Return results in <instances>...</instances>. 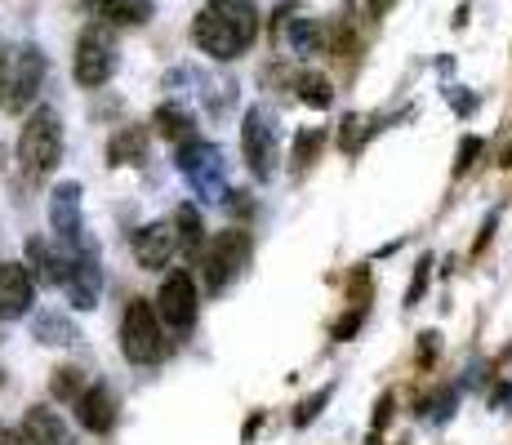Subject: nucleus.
Segmentation results:
<instances>
[{
	"instance_id": "1",
	"label": "nucleus",
	"mask_w": 512,
	"mask_h": 445,
	"mask_svg": "<svg viewBox=\"0 0 512 445\" xmlns=\"http://www.w3.org/2000/svg\"><path fill=\"white\" fill-rule=\"evenodd\" d=\"M259 36V9L250 0H210L192 18V41L214 63H232Z\"/></svg>"
},
{
	"instance_id": "2",
	"label": "nucleus",
	"mask_w": 512,
	"mask_h": 445,
	"mask_svg": "<svg viewBox=\"0 0 512 445\" xmlns=\"http://www.w3.org/2000/svg\"><path fill=\"white\" fill-rule=\"evenodd\" d=\"M58 161H63V121L54 107H36L18 134V165L27 178H45L58 170Z\"/></svg>"
},
{
	"instance_id": "3",
	"label": "nucleus",
	"mask_w": 512,
	"mask_h": 445,
	"mask_svg": "<svg viewBox=\"0 0 512 445\" xmlns=\"http://www.w3.org/2000/svg\"><path fill=\"white\" fill-rule=\"evenodd\" d=\"M121 352L134 365H156L165 356V334L161 316L147 299H130V308L121 316Z\"/></svg>"
},
{
	"instance_id": "4",
	"label": "nucleus",
	"mask_w": 512,
	"mask_h": 445,
	"mask_svg": "<svg viewBox=\"0 0 512 445\" xmlns=\"http://www.w3.org/2000/svg\"><path fill=\"white\" fill-rule=\"evenodd\" d=\"M45 54L36 45H18L9 49L5 58V76H0V107L5 112H23L27 103L36 98V89L45 81Z\"/></svg>"
},
{
	"instance_id": "5",
	"label": "nucleus",
	"mask_w": 512,
	"mask_h": 445,
	"mask_svg": "<svg viewBox=\"0 0 512 445\" xmlns=\"http://www.w3.org/2000/svg\"><path fill=\"white\" fill-rule=\"evenodd\" d=\"M63 294L72 299L76 312H90L103 294V272H98V250L90 241L63 245V276H58Z\"/></svg>"
},
{
	"instance_id": "6",
	"label": "nucleus",
	"mask_w": 512,
	"mask_h": 445,
	"mask_svg": "<svg viewBox=\"0 0 512 445\" xmlns=\"http://www.w3.org/2000/svg\"><path fill=\"white\" fill-rule=\"evenodd\" d=\"M179 174L187 178L201 201H228V183H223V152L214 143L201 138H187L179 143Z\"/></svg>"
},
{
	"instance_id": "7",
	"label": "nucleus",
	"mask_w": 512,
	"mask_h": 445,
	"mask_svg": "<svg viewBox=\"0 0 512 445\" xmlns=\"http://www.w3.org/2000/svg\"><path fill=\"white\" fill-rule=\"evenodd\" d=\"M250 263V236L241 227L232 232H219L210 245H205V259H201V281L210 294H223L228 285L241 276V267Z\"/></svg>"
},
{
	"instance_id": "8",
	"label": "nucleus",
	"mask_w": 512,
	"mask_h": 445,
	"mask_svg": "<svg viewBox=\"0 0 512 445\" xmlns=\"http://www.w3.org/2000/svg\"><path fill=\"white\" fill-rule=\"evenodd\" d=\"M116 36H112V27L107 23H90L81 32V41H76V63H72V72H76V81H81L85 89H98V85H107L112 81V72H116Z\"/></svg>"
},
{
	"instance_id": "9",
	"label": "nucleus",
	"mask_w": 512,
	"mask_h": 445,
	"mask_svg": "<svg viewBox=\"0 0 512 445\" xmlns=\"http://www.w3.org/2000/svg\"><path fill=\"white\" fill-rule=\"evenodd\" d=\"M241 152H245V161H250L254 178H272V170H277V116L263 103H254L250 112H245Z\"/></svg>"
},
{
	"instance_id": "10",
	"label": "nucleus",
	"mask_w": 512,
	"mask_h": 445,
	"mask_svg": "<svg viewBox=\"0 0 512 445\" xmlns=\"http://www.w3.org/2000/svg\"><path fill=\"white\" fill-rule=\"evenodd\" d=\"M156 316H161L170 330H192V321H196V281L187 272H170L161 281Z\"/></svg>"
},
{
	"instance_id": "11",
	"label": "nucleus",
	"mask_w": 512,
	"mask_h": 445,
	"mask_svg": "<svg viewBox=\"0 0 512 445\" xmlns=\"http://www.w3.org/2000/svg\"><path fill=\"white\" fill-rule=\"evenodd\" d=\"M36 303V276L27 263H0V321H23Z\"/></svg>"
},
{
	"instance_id": "12",
	"label": "nucleus",
	"mask_w": 512,
	"mask_h": 445,
	"mask_svg": "<svg viewBox=\"0 0 512 445\" xmlns=\"http://www.w3.org/2000/svg\"><path fill=\"white\" fill-rule=\"evenodd\" d=\"M49 227H54L58 245L85 241V219H81V183H58L49 196Z\"/></svg>"
},
{
	"instance_id": "13",
	"label": "nucleus",
	"mask_w": 512,
	"mask_h": 445,
	"mask_svg": "<svg viewBox=\"0 0 512 445\" xmlns=\"http://www.w3.org/2000/svg\"><path fill=\"white\" fill-rule=\"evenodd\" d=\"M174 250H179L174 223H147L134 232V259H139V267H147V272H161Z\"/></svg>"
},
{
	"instance_id": "14",
	"label": "nucleus",
	"mask_w": 512,
	"mask_h": 445,
	"mask_svg": "<svg viewBox=\"0 0 512 445\" xmlns=\"http://www.w3.org/2000/svg\"><path fill=\"white\" fill-rule=\"evenodd\" d=\"M72 405H76V423H81L85 432H94V437H103V432L116 428V397L103 388V383L85 388Z\"/></svg>"
},
{
	"instance_id": "15",
	"label": "nucleus",
	"mask_w": 512,
	"mask_h": 445,
	"mask_svg": "<svg viewBox=\"0 0 512 445\" xmlns=\"http://www.w3.org/2000/svg\"><path fill=\"white\" fill-rule=\"evenodd\" d=\"M18 437H23V445H76L72 428H67L54 410H45V405H32V410L23 414Z\"/></svg>"
},
{
	"instance_id": "16",
	"label": "nucleus",
	"mask_w": 512,
	"mask_h": 445,
	"mask_svg": "<svg viewBox=\"0 0 512 445\" xmlns=\"http://www.w3.org/2000/svg\"><path fill=\"white\" fill-rule=\"evenodd\" d=\"M107 27H143L156 14V0H81Z\"/></svg>"
},
{
	"instance_id": "17",
	"label": "nucleus",
	"mask_w": 512,
	"mask_h": 445,
	"mask_svg": "<svg viewBox=\"0 0 512 445\" xmlns=\"http://www.w3.org/2000/svg\"><path fill=\"white\" fill-rule=\"evenodd\" d=\"M107 161L112 165H143L147 161V130L143 125H125L107 143Z\"/></svg>"
},
{
	"instance_id": "18",
	"label": "nucleus",
	"mask_w": 512,
	"mask_h": 445,
	"mask_svg": "<svg viewBox=\"0 0 512 445\" xmlns=\"http://www.w3.org/2000/svg\"><path fill=\"white\" fill-rule=\"evenodd\" d=\"M27 259H32V267H36V281L41 285H58V276H63V245H49V241H41V236H32L27 241Z\"/></svg>"
},
{
	"instance_id": "19",
	"label": "nucleus",
	"mask_w": 512,
	"mask_h": 445,
	"mask_svg": "<svg viewBox=\"0 0 512 445\" xmlns=\"http://www.w3.org/2000/svg\"><path fill=\"white\" fill-rule=\"evenodd\" d=\"M156 130H161V138H170V143H187V138H196V121L187 107L165 103V107H156Z\"/></svg>"
},
{
	"instance_id": "20",
	"label": "nucleus",
	"mask_w": 512,
	"mask_h": 445,
	"mask_svg": "<svg viewBox=\"0 0 512 445\" xmlns=\"http://www.w3.org/2000/svg\"><path fill=\"white\" fill-rule=\"evenodd\" d=\"M174 236H179V245L187 254H201L205 223H201V210H196V205H179V214H174Z\"/></svg>"
},
{
	"instance_id": "21",
	"label": "nucleus",
	"mask_w": 512,
	"mask_h": 445,
	"mask_svg": "<svg viewBox=\"0 0 512 445\" xmlns=\"http://www.w3.org/2000/svg\"><path fill=\"white\" fill-rule=\"evenodd\" d=\"M299 98L308 107H317V112H326V107L334 103V85H330V76H321V72H303L299 76Z\"/></svg>"
},
{
	"instance_id": "22",
	"label": "nucleus",
	"mask_w": 512,
	"mask_h": 445,
	"mask_svg": "<svg viewBox=\"0 0 512 445\" xmlns=\"http://www.w3.org/2000/svg\"><path fill=\"white\" fill-rule=\"evenodd\" d=\"M290 45H294V54H321V27L312 23V18H294L290 23Z\"/></svg>"
},
{
	"instance_id": "23",
	"label": "nucleus",
	"mask_w": 512,
	"mask_h": 445,
	"mask_svg": "<svg viewBox=\"0 0 512 445\" xmlns=\"http://www.w3.org/2000/svg\"><path fill=\"white\" fill-rule=\"evenodd\" d=\"M36 339H41V343H76V330H72V321H67V316L45 312L41 321H36Z\"/></svg>"
},
{
	"instance_id": "24",
	"label": "nucleus",
	"mask_w": 512,
	"mask_h": 445,
	"mask_svg": "<svg viewBox=\"0 0 512 445\" xmlns=\"http://www.w3.org/2000/svg\"><path fill=\"white\" fill-rule=\"evenodd\" d=\"M49 392H54L58 401H76L85 392V374L76 370V365H63V370H54V379H49Z\"/></svg>"
},
{
	"instance_id": "25",
	"label": "nucleus",
	"mask_w": 512,
	"mask_h": 445,
	"mask_svg": "<svg viewBox=\"0 0 512 445\" xmlns=\"http://www.w3.org/2000/svg\"><path fill=\"white\" fill-rule=\"evenodd\" d=\"M374 130V125L366 121V116H348V125H343V134H339V143H343V152H357L361 143H366V134Z\"/></svg>"
},
{
	"instance_id": "26",
	"label": "nucleus",
	"mask_w": 512,
	"mask_h": 445,
	"mask_svg": "<svg viewBox=\"0 0 512 445\" xmlns=\"http://www.w3.org/2000/svg\"><path fill=\"white\" fill-rule=\"evenodd\" d=\"M428 276H432V259L423 254V259H419V272H415V281H410V290H406V303H410V308H415V303L423 299V290H428Z\"/></svg>"
},
{
	"instance_id": "27",
	"label": "nucleus",
	"mask_w": 512,
	"mask_h": 445,
	"mask_svg": "<svg viewBox=\"0 0 512 445\" xmlns=\"http://www.w3.org/2000/svg\"><path fill=\"white\" fill-rule=\"evenodd\" d=\"M330 397H334V388H321L312 401H303V405H299V414H294V423H299V428H303V423H312V419H317V414H321V405H326Z\"/></svg>"
},
{
	"instance_id": "28",
	"label": "nucleus",
	"mask_w": 512,
	"mask_h": 445,
	"mask_svg": "<svg viewBox=\"0 0 512 445\" xmlns=\"http://www.w3.org/2000/svg\"><path fill=\"white\" fill-rule=\"evenodd\" d=\"M481 147H486V143H481V138H464V143H459V161H455V174H468L472 170V161H477V156H481Z\"/></svg>"
},
{
	"instance_id": "29",
	"label": "nucleus",
	"mask_w": 512,
	"mask_h": 445,
	"mask_svg": "<svg viewBox=\"0 0 512 445\" xmlns=\"http://www.w3.org/2000/svg\"><path fill=\"white\" fill-rule=\"evenodd\" d=\"M317 143H321V134H299V143H294V165H299V170L317 156Z\"/></svg>"
},
{
	"instance_id": "30",
	"label": "nucleus",
	"mask_w": 512,
	"mask_h": 445,
	"mask_svg": "<svg viewBox=\"0 0 512 445\" xmlns=\"http://www.w3.org/2000/svg\"><path fill=\"white\" fill-rule=\"evenodd\" d=\"M0 445H23V437H18V432H5V437H0Z\"/></svg>"
},
{
	"instance_id": "31",
	"label": "nucleus",
	"mask_w": 512,
	"mask_h": 445,
	"mask_svg": "<svg viewBox=\"0 0 512 445\" xmlns=\"http://www.w3.org/2000/svg\"><path fill=\"white\" fill-rule=\"evenodd\" d=\"M5 58H9V49H5V45H0V76H5Z\"/></svg>"
},
{
	"instance_id": "32",
	"label": "nucleus",
	"mask_w": 512,
	"mask_h": 445,
	"mask_svg": "<svg viewBox=\"0 0 512 445\" xmlns=\"http://www.w3.org/2000/svg\"><path fill=\"white\" fill-rule=\"evenodd\" d=\"M0 383H5V374H0Z\"/></svg>"
}]
</instances>
